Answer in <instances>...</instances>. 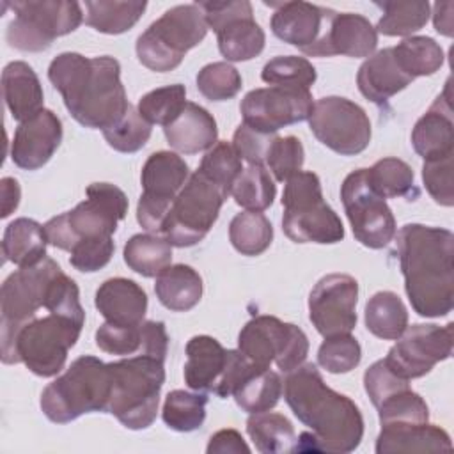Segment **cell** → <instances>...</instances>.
Masks as SVG:
<instances>
[{
	"instance_id": "cell-1",
	"label": "cell",
	"mask_w": 454,
	"mask_h": 454,
	"mask_svg": "<svg viewBox=\"0 0 454 454\" xmlns=\"http://www.w3.org/2000/svg\"><path fill=\"white\" fill-rule=\"evenodd\" d=\"M395 252L411 309L422 317L447 316L454 305V234L406 223L397 232Z\"/></svg>"
},
{
	"instance_id": "cell-2",
	"label": "cell",
	"mask_w": 454,
	"mask_h": 454,
	"mask_svg": "<svg viewBox=\"0 0 454 454\" xmlns=\"http://www.w3.org/2000/svg\"><path fill=\"white\" fill-rule=\"evenodd\" d=\"M48 80L60 92L73 119L85 128L103 131L129 108L121 64L110 55L85 57L64 51L50 62Z\"/></svg>"
},
{
	"instance_id": "cell-3",
	"label": "cell",
	"mask_w": 454,
	"mask_h": 454,
	"mask_svg": "<svg viewBox=\"0 0 454 454\" xmlns=\"http://www.w3.org/2000/svg\"><path fill=\"white\" fill-rule=\"evenodd\" d=\"M284 399L294 417L312 429V450L351 452L364 438L360 408L344 394L332 390L314 364H301L287 372ZM309 449V450H310Z\"/></svg>"
},
{
	"instance_id": "cell-4",
	"label": "cell",
	"mask_w": 454,
	"mask_h": 454,
	"mask_svg": "<svg viewBox=\"0 0 454 454\" xmlns=\"http://www.w3.org/2000/svg\"><path fill=\"white\" fill-rule=\"evenodd\" d=\"M165 360L140 353L110 362V399L106 413H112L128 429L149 427L158 413L160 390L165 383Z\"/></svg>"
},
{
	"instance_id": "cell-5",
	"label": "cell",
	"mask_w": 454,
	"mask_h": 454,
	"mask_svg": "<svg viewBox=\"0 0 454 454\" xmlns=\"http://www.w3.org/2000/svg\"><path fill=\"white\" fill-rule=\"evenodd\" d=\"M110 385L108 364L83 355L43 390L39 404L48 420L67 424L83 413L106 411Z\"/></svg>"
},
{
	"instance_id": "cell-6",
	"label": "cell",
	"mask_w": 454,
	"mask_h": 454,
	"mask_svg": "<svg viewBox=\"0 0 454 454\" xmlns=\"http://www.w3.org/2000/svg\"><path fill=\"white\" fill-rule=\"evenodd\" d=\"M85 193V200L43 225L50 245L71 252L82 239L108 238L117 231L128 213L126 193L110 183H92Z\"/></svg>"
},
{
	"instance_id": "cell-7",
	"label": "cell",
	"mask_w": 454,
	"mask_h": 454,
	"mask_svg": "<svg viewBox=\"0 0 454 454\" xmlns=\"http://www.w3.org/2000/svg\"><path fill=\"white\" fill-rule=\"evenodd\" d=\"M282 229L294 243L333 245L344 239L339 215L325 202L317 174L300 170L286 181Z\"/></svg>"
},
{
	"instance_id": "cell-8",
	"label": "cell",
	"mask_w": 454,
	"mask_h": 454,
	"mask_svg": "<svg viewBox=\"0 0 454 454\" xmlns=\"http://www.w3.org/2000/svg\"><path fill=\"white\" fill-rule=\"evenodd\" d=\"M207 23L197 4L167 9L137 39V57L142 66L156 73L176 69L188 50L204 41Z\"/></svg>"
},
{
	"instance_id": "cell-9",
	"label": "cell",
	"mask_w": 454,
	"mask_h": 454,
	"mask_svg": "<svg viewBox=\"0 0 454 454\" xmlns=\"http://www.w3.org/2000/svg\"><path fill=\"white\" fill-rule=\"evenodd\" d=\"M62 268L50 257L41 262L20 268L11 273L0 289V340L2 362H14V342L20 330L35 317V312L44 307L46 289L51 278Z\"/></svg>"
},
{
	"instance_id": "cell-10",
	"label": "cell",
	"mask_w": 454,
	"mask_h": 454,
	"mask_svg": "<svg viewBox=\"0 0 454 454\" xmlns=\"http://www.w3.org/2000/svg\"><path fill=\"white\" fill-rule=\"evenodd\" d=\"M9 7L16 16L5 39L21 51L48 50L57 37L74 32L83 21L82 5L74 0H21L11 2Z\"/></svg>"
},
{
	"instance_id": "cell-11",
	"label": "cell",
	"mask_w": 454,
	"mask_h": 454,
	"mask_svg": "<svg viewBox=\"0 0 454 454\" xmlns=\"http://www.w3.org/2000/svg\"><path fill=\"white\" fill-rule=\"evenodd\" d=\"M227 195L204 174L195 170L174 199L161 234L172 247H193L202 241L215 222Z\"/></svg>"
},
{
	"instance_id": "cell-12",
	"label": "cell",
	"mask_w": 454,
	"mask_h": 454,
	"mask_svg": "<svg viewBox=\"0 0 454 454\" xmlns=\"http://www.w3.org/2000/svg\"><path fill=\"white\" fill-rule=\"evenodd\" d=\"M83 325L69 317L48 314L34 317L18 333L14 342V362H23L30 372L41 378L57 376L76 344Z\"/></svg>"
},
{
	"instance_id": "cell-13",
	"label": "cell",
	"mask_w": 454,
	"mask_h": 454,
	"mask_svg": "<svg viewBox=\"0 0 454 454\" xmlns=\"http://www.w3.org/2000/svg\"><path fill=\"white\" fill-rule=\"evenodd\" d=\"M238 349L261 369H270L275 362L282 372H291L305 362L309 339L300 326L262 314L241 328Z\"/></svg>"
},
{
	"instance_id": "cell-14",
	"label": "cell",
	"mask_w": 454,
	"mask_h": 454,
	"mask_svg": "<svg viewBox=\"0 0 454 454\" xmlns=\"http://www.w3.org/2000/svg\"><path fill=\"white\" fill-rule=\"evenodd\" d=\"M340 199L353 236L367 248H383L395 238V218L387 200L374 192L367 168L349 172L340 184Z\"/></svg>"
},
{
	"instance_id": "cell-15",
	"label": "cell",
	"mask_w": 454,
	"mask_h": 454,
	"mask_svg": "<svg viewBox=\"0 0 454 454\" xmlns=\"http://www.w3.org/2000/svg\"><path fill=\"white\" fill-rule=\"evenodd\" d=\"M186 161L172 151L153 153L140 174L142 195L137 204V222L142 229L161 234L170 206L188 181Z\"/></svg>"
},
{
	"instance_id": "cell-16",
	"label": "cell",
	"mask_w": 454,
	"mask_h": 454,
	"mask_svg": "<svg viewBox=\"0 0 454 454\" xmlns=\"http://www.w3.org/2000/svg\"><path fill=\"white\" fill-rule=\"evenodd\" d=\"M314 137L340 156H355L371 142V121L355 101L340 96H326L314 101L309 115Z\"/></svg>"
},
{
	"instance_id": "cell-17",
	"label": "cell",
	"mask_w": 454,
	"mask_h": 454,
	"mask_svg": "<svg viewBox=\"0 0 454 454\" xmlns=\"http://www.w3.org/2000/svg\"><path fill=\"white\" fill-rule=\"evenodd\" d=\"M204 12L207 28L216 34L218 50L227 62H245L264 50L266 35L254 20L252 4L247 0L195 2Z\"/></svg>"
},
{
	"instance_id": "cell-18",
	"label": "cell",
	"mask_w": 454,
	"mask_h": 454,
	"mask_svg": "<svg viewBox=\"0 0 454 454\" xmlns=\"http://www.w3.org/2000/svg\"><path fill=\"white\" fill-rule=\"evenodd\" d=\"M452 323L445 326L433 323L406 326L383 360L397 376L408 381L422 378L438 362H443L452 355Z\"/></svg>"
},
{
	"instance_id": "cell-19",
	"label": "cell",
	"mask_w": 454,
	"mask_h": 454,
	"mask_svg": "<svg viewBox=\"0 0 454 454\" xmlns=\"http://www.w3.org/2000/svg\"><path fill=\"white\" fill-rule=\"evenodd\" d=\"M314 101L310 89L270 85L245 94L239 105L243 122L262 133H277L309 119Z\"/></svg>"
},
{
	"instance_id": "cell-20",
	"label": "cell",
	"mask_w": 454,
	"mask_h": 454,
	"mask_svg": "<svg viewBox=\"0 0 454 454\" xmlns=\"http://www.w3.org/2000/svg\"><path fill=\"white\" fill-rule=\"evenodd\" d=\"M358 282L348 273H330L309 294V319L323 337L351 333L356 326Z\"/></svg>"
},
{
	"instance_id": "cell-21",
	"label": "cell",
	"mask_w": 454,
	"mask_h": 454,
	"mask_svg": "<svg viewBox=\"0 0 454 454\" xmlns=\"http://www.w3.org/2000/svg\"><path fill=\"white\" fill-rule=\"evenodd\" d=\"M378 44V32L371 21L356 12H333L325 34L303 53L309 57H371Z\"/></svg>"
},
{
	"instance_id": "cell-22",
	"label": "cell",
	"mask_w": 454,
	"mask_h": 454,
	"mask_svg": "<svg viewBox=\"0 0 454 454\" xmlns=\"http://www.w3.org/2000/svg\"><path fill=\"white\" fill-rule=\"evenodd\" d=\"M62 142V122L48 108L18 124L11 142V160L23 170H37L50 161Z\"/></svg>"
},
{
	"instance_id": "cell-23",
	"label": "cell",
	"mask_w": 454,
	"mask_h": 454,
	"mask_svg": "<svg viewBox=\"0 0 454 454\" xmlns=\"http://www.w3.org/2000/svg\"><path fill=\"white\" fill-rule=\"evenodd\" d=\"M275 7L270 27L271 32L284 43L305 51L310 48L326 30L333 9L321 7L309 2H280L266 4Z\"/></svg>"
},
{
	"instance_id": "cell-24",
	"label": "cell",
	"mask_w": 454,
	"mask_h": 454,
	"mask_svg": "<svg viewBox=\"0 0 454 454\" xmlns=\"http://www.w3.org/2000/svg\"><path fill=\"white\" fill-rule=\"evenodd\" d=\"M413 78L404 73L395 59L394 48H383L371 55L358 67L356 85L364 98L376 105H385L392 96L406 89Z\"/></svg>"
},
{
	"instance_id": "cell-25",
	"label": "cell",
	"mask_w": 454,
	"mask_h": 454,
	"mask_svg": "<svg viewBox=\"0 0 454 454\" xmlns=\"http://www.w3.org/2000/svg\"><path fill=\"white\" fill-rule=\"evenodd\" d=\"M94 305L108 323L140 325L147 312V294L135 280L114 277L98 287Z\"/></svg>"
},
{
	"instance_id": "cell-26",
	"label": "cell",
	"mask_w": 454,
	"mask_h": 454,
	"mask_svg": "<svg viewBox=\"0 0 454 454\" xmlns=\"http://www.w3.org/2000/svg\"><path fill=\"white\" fill-rule=\"evenodd\" d=\"M411 145L424 161L454 154L452 108L443 94L438 96L429 110L415 122Z\"/></svg>"
},
{
	"instance_id": "cell-27",
	"label": "cell",
	"mask_w": 454,
	"mask_h": 454,
	"mask_svg": "<svg viewBox=\"0 0 454 454\" xmlns=\"http://www.w3.org/2000/svg\"><path fill=\"white\" fill-rule=\"evenodd\" d=\"M163 133L168 145L183 154L209 151L218 138L215 117L193 101H186L183 112L163 128Z\"/></svg>"
},
{
	"instance_id": "cell-28",
	"label": "cell",
	"mask_w": 454,
	"mask_h": 454,
	"mask_svg": "<svg viewBox=\"0 0 454 454\" xmlns=\"http://www.w3.org/2000/svg\"><path fill=\"white\" fill-rule=\"evenodd\" d=\"M229 349L211 335H195L186 342V364L183 369L184 383L195 392H213L218 385Z\"/></svg>"
},
{
	"instance_id": "cell-29",
	"label": "cell",
	"mask_w": 454,
	"mask_h": 454,
	"mask_svg": "<svg viewBox=\"0 0 454 454\" xmlns=\"http://www.w3.org/2000/svg\"><path fill=\"white\" fill-rule=\"evenodd\" d=\"M2 90L5 105L14 121L23 122L41 112L44 94L39 76L23 60L9 62L2 71Z\"/></svg>"
},
{
	"instance_id": "cell-30",
	"label": "cell",
	"mask_w": 454,
	"mask_h": 454,
	"mask_svg": "<svg viewBox=\"0 0 454 454\" xmlns=\"http://www.w3.org/2000/svg\"><path fill=\"white\" fill-rule=\"evenodd\" d=\"M452 450L450 436L434 424L387 426L376 438V452H442Z\"/></svg>"
},
{
	"instance_id": "cell-31",
	"label": "cell",
	"mask_w": 454,
	"mask_h": 454,
	"mask_svg": "<svg viewBox=\"0 0 454 454\" xmlns=\"http://www.w3.org/2000/svg\"><path fill=\"white\" fill-rule=\"evenodd\" d=\"M154 293L165 309L186 312L202 298V277L188 264H170L156 277Z\"/></svg>"
},
{
	"instance_id": "cell-32",
	"label": "cell",
	"mask_w": 454,
	"mask_h": 454,
	"mask_svg": "<svg viewBox=\"0 0 454 454\" xmlns=\"http://www.w3.org/2000/svg\"><path fill=\"white\" fill-rule=\"evenodd\" d=\"M46 234L44 227L32 218L12 220L2 238L4 259L18 268H28L41 262L46 257Z\"/></svg>"
},
{
	"instance_id": "cell-33",
	"label": "cell",
	"mask_w": 454,
	"mask_h": 454,
	"mask_svg": "<svg viewBox=\"0 0 454 454\" xmlns=\"http://www.w3.org/2000/svg\"><path fill=\"white\" fill-rule=\"evenodd\" d=\"M124 262L142 277H158L172 262V243L163 234H135L122 250Z\"/></svg>"
},
{
	"instance_id": "cell-34",
	"label": "cell",
	"mask_w": 454,
	"mask_h": 454,
	"mask_svg": "<svg viewBox=\"0 0 454 454\" xmlns=\"http://www.w3.org/2000/svg\"><path fill=\"white\" fill-rule=\"evenodd\" d=\"M364 319L374 337L395 340L408 326V310L394 291H378L367 300Z\"/></svg>"
},
{
	"instance_id": "cell-35",
	"label": "cell",
	"mask_w": 454,
	"mask_h": 454,
	"mask_svg": "<svg viewBox=\"0 0 454 454\" xmlns=\"http://www.w3.org/2000/svg\"><path fill=\"white\" fill-rule=\"evenodd\" d=\"M247 433L255 449L262 454L293 452L296 447V434L291 420L275 411L250 413L247 420Z\"/></svg>"
},
{
	"instance_id": "cell-36",
	"label": "cell",
	"mask_w": 454,
	"mask_h": 454,
	"mask_svg": "<svg viewBox=\"0 0 454 454\" xmlns=\"http://www.w3.org/2000/svg\"><path fill=\"white\" fill-rule=\"evenodd\" d=\"M85 23L101 34L117 35L128 32L142 18L147 2L140 0H87Z\"/></svg>"
},
{
	"instance_id": "cell-37",
	"label": "cell",
	"mask_w": 454,
	"mask_h": 454,
	"mask_svg": "<svg viewBox=\"0 0 454 454\" xmlns=\"http://www.w3.org/2000/svg\"><path fill=\"white\" fill-rule=\"evenodd\" d=\"M374 4L383 12L374 28L390 37H410L427 23L431 14V5L426 0H388Z\"/></svg>"
},
{
	"instance_id": "cell-38",
	"label": "cell",
	"mask_w": 454,
	"mask_h": 454,
	"mask_svg": "<svg viewBox=\"0 0 454 454\" xmlns=\"http://www.w3.org/2000/svg\"><path fill=\"white\" fill-rule=\"evenodd\" d=\"M236 404L247 413H261L277 406L282 395V380L271 369H255L234 390Z\"/></svg>"
},
{
	"instance_id": "cell-39",
	"label": "cell",
	"mask_w": 454,
	"mask_h": 454,
	"mask_svg": "<svg viewBox=\"0 0 454 454\" xmlns=\"http://www.w3.org/2000/svg\"><path fill=\"white\" fill-rule=\"evenodd\" d=\"M229 239L241 255H261L273 241V225L259 211H241L229 223Z\"/></svg>"
},
{
	"instance_id": "cell-40",
	"label": "cell",
	"mask_w": 454,
	"mask_h": 454,
	"mask_svg": "<svg viewBox=\"0 0 454 454\" xmlns=\"http://www.w3.org/2000/svg\"><path fill=\"white\" fill-rule=\"evenodd\" d=\"M394 53L404 73L413 80L417 76L434 74L445 60L442 46L427 35H410L403 39L394 46Z\"/></svg>"
},
{
	"instance_id": "cell-41",
	"label": "cell",
	"mask_w": 454,
	"mask_h": 454,
	"mask_svg": "<svg viewBox=\"0 0 454 454\" xmlns=\"http://www.w3.org/2000/svg\"><path fill=\"white\" fill-rule=\"evenodd\" d=\"M231 195L245 211L268 209L277 195V186L264 165H248L236 177Z\"/></svg>"
},
{
	"instance_id": "cell-42",
	"label": "cell",
	"mask_w": 454,
	"mask_h": 454,
	"mask_svg": "<svg viewBox=\"0 0 454 454\" xmlns=\"http://www.w3.org/2000/svg\"><path fill=\"white\" fill-rule=\"evenodd\" d=\"M206 404L207 395L204 392H188L177 388L167 394L161 419L167 427L179 433H190L204 424Z\"/></svg>"
},
{
	"instance_id": "cell-43",
	"label": "cell",
	"mask_w": 454,
	"mask_h": 454,
	"mask_svg": "<svg viewBox=\"0 0 454 454\" xmlns=\"http://www.w3.org/2000/svg\"><path fill=\"white\" fill-rule=\"evenodd\" d=\"M371 186L383 199L406 197L415 190V174L411 167L399 158H381L367 168Z\"/></svg>"
},
{
	"instance_id": "cell-44",
	"label": "cell",
	"mask_w": 454,
	"mask_h": 454,
	"mask_svg": "<svg viewBox=\"0 0 454 454\" xmlns=\"http://www.w3.org/2000/svg\"><path fill=\"white\" fill-rule=\"evenodd\" d=\"M186 105V87L172 83L149 90L138 99L137 110L149 124H170Z\"/></svg>"
},
{
	"instance_id": "cell-45",
	"label": "cell",
	"mask_w": 454,
	"mask_h": 454,
	"mask_svg": "<svg viewBox=\"0 0 454 454\" xmlns=\"http://www.w3.org/2000/svg\"><path fill=\"white\" fill-rule=\"evenodd\" d=\"M378 417L381 427L387 426H413L429 422V408L426 401L410 387L403 388L378 406Z\"/></svg>"
},
{
	"instance_id": "cell-46",
	"label": "cell",
	"mask_w": 454,
	"mask_h": 454,
	"mask_svg": "<svg viewBox=\"0 0 454 454\" xmlns=\"http://www.w3.org/2000/svg\"><path fill=\"white\" fill-rule=\"evenodd\" d=\"M261 78L268 85L310 89L317 78V73L312 62L305 57L278 55L264 64Z\"/></svg>"
},
{
	"instance_id": "cell-47",
	"label": "cell",
	"mask_w": 454,
	"mask_h": 454,
	"mask_svg": "<svg viewBox=\"0 0 454 454\" xmlns=\"http://www.w3.org/2000/svg\"><path fill=\"white\" fill-rule=\"evenodd\" d=\"M197 170L213 181L229 197L236 177L243 170L241 156L232 144L220 140L202 156Z\"/></svg>"
},
{
	"instance_id": "cell-48",
	"label": "cell",
	"mask_w": 454,
	"mask_h": 454,
	"mask_svg": "<svg viewBox=\"0 0 454 454\" xmlns=\"http://www.w3.org/2000/svg\"><path fill=\"white\" fill-rule=\"evenodd\" d=\"M151 126L153 124H149L138 110L129 105L128 112L115 124L103 129V137L114 151L129 154L140 151L147 144L153 131Z\"/></svg>"
},
{
	"instance_id": "cell-49",
	"label": "cell",
	"mask_w": 454,
	"mask_h": 454,
	"mask_svg": "<svg viewBox=\"0 0 454 454\" xmlns=\"http://www.w3.org/2000/svg\"><path fill=\"white\" fill-rule=\"evenodd\" d=\"M197 89L209 101H227L239 92L241 74L229 62H211L197 73Z\"/></svg>"
},
{
	"instance_id": "cell-50",
	"label": "cell",
	"mask_w": 454,
	"mask_h": 454,
	"mask_svg": "<svg viewBox=\"0 0 454 454\" xmlns=\"http://www.w3.org/2000/svg\"><path fill=\"white\" fill-rule=\"evenodd\" d=\"M362 360V348L351 333L325 337L317 349V364L332 374L353 371Z\"/></svg>"
},
{
	"instance_id": "cell-51",
	"label": "cell",
	"mask_w": 454,
	"mask_h": 454,
	"mask_svg": "<svg viewBox=\"0 0 454 454\" xmlns=\"http://www.w3.org/2000/svg\"><path fill=\"white\" fill-rule=\"evenodd\" d=\"M305 161V151L300 138L287 135V137H275L268 147L264 163L268 165L270 172L277 181H287L291 176L301 170Z\"/></svg>"
},
{
	"instance_id": "cell-52",
	"label": "cell",
	"mask_w": 454,
	"mask_h": 454,
	"mask_svg": "<svg viewBox=\"0 0 454 454\" xmlns=\"http://www.w3.org/2000/svg\"><path fill=\"white\" fill-rule=\"evenodd\" d=\"M96 346L110 355L128 356L144 346V323L140 325H114L105 321L96 330Z\"/></svg>"
},
{
	"instance_id": "cell-53",
	"label": "cell",
	"mask_w": 454,
	"mask_h": 454,
	"mask_svg": "<svg viewBox=\"0 0 454 454\" xmlns=\"http://www.w3.org/2000/svg\"><path fill=\"white\" fill-rule=\"evenodd\" d=\"M452 160L454 154L427 160L422 165V181L431 199L445 207L454 204V184H452Z\"/></svg>"
},
{
	"instance_id": "cell-54",
	"label": "cell",
	"mask_w": 454,
	"mask_h": 454,
	"mask_svg": "<svg viewBox=\"0 0 454 454\" xmlns=\"http://www.w3.org/2000/svg\"><path fill=\"white\" fill-rule=\"evenodd\" d=\"M114 250H115V245L112 241V236L82 239L69 252L71 254L69 262L73 268H76L82 273H94L110 262Z\"/></svg>"
},
{
	"instance_id": "cell-55",
	"label": "cell",
	"mask_w": 454,
	"mask_h": 454,
	"mask_svg": "<svg viewBox=\"0 0 454 454\" xmlns=\"http://www.w3.org/2000/svg\"><path fill=\"white\" fill-rule=\"evenodd\" d=\"M408 380L397 376L385 360H376L369 369L364 372V388L374 406H378L381 401L390 397L392 394L408 388Z\"/></svg>"
},
{
	"instance_id": "cell-56",
	"label": "cell",
	"mask_w": 454,
	"mask_h": 454,
	"mask_svg": "<svg viewBox=\"0 0 454 454\" xmlns=\"http://www.w3.org/2000/svg\"><path fill=\"white\" fill-rule=\"evenodd\" d=\"M275 137L277 133H262L241 122L234 131L232 145L248 165H264L268 147Z\"/></svg>"
},
{
	"instance_id": "cell-57",
	"label": "cell",
	"mask_w": 454,
	"mask_h": 454,
	"mask_svg": "<svg viewBox=\"0 0 454 454\" xmlns=\"http://www.w3.org/2000/svg\"><path fill=\"white\" fill-rule=\"evenodd\" d=\"M207 454H239L250 452V447L247 445V442L243 440L241 433H238L236 429H220L215 434H211L209 443L206 447Z\"/></svg>"
},
{
	"instance_id": "cell-58",
	"label": "cell",
	"mask_w": 454,
	"mask_h": 454,
	"mask_svg": "<svg viewBox=\"0 0 454 454\" xmlns=\"http://www.w3.org/2000/svg\"><path fill=\"white\" fill-rule=\"evenodd\" d=\"M452 11L454 4L450 0L445 2H436L433 5V25L434 30L445 37H452Z\"/></svg>"
},
{
	"instance_id": "cell-59",
	"label": "cell",
	"mask_w": 454,
	"mask_h": 454,
	"mask_svg": "<svg viewBox=\"0 0 454 454\" xmlns=\"http://www.w3.org/2000/svg\"><path fill=\"white\" fill-rule=\"evenodd\" d=\"M0 193H2V218H7L20 204V197H21L20 183L14 177H2Z\"/></svg>"
}]
</instances>
